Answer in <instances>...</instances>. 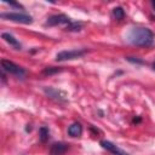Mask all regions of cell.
<instances>
[{
	"label": "cell",
	"mask_w": 155,
	"mask_h": 155,
	"mask_svg": "<svg viewBox=\"0 0 155 155\" xmlns=\"http://www.w3.org/2000/svg\"><path fill=\"white\" fill-rule=\"evenodd\" d=\"M87 51L86 50H69V51H61L56 54L57 61H68L82 57Z\"/></svg>",
	"instance_id": "obj_4"
},
{
	"label": "cell",
	"mask_w": 155,
	"mask_h": 155,
	"mask_svg": "<svg viewBox=\"0 0 155 155\" xmlns=\"http://www.w3.org/2000/svg\"><path fill=\"white\" fill-rule=\"evenodd\" d=\"M127 61H130V62H132V63H139V64H142L143 62L142 61H139V59H133V57H127Z\"/></svg>",
	"instance_id": "obj_15"
},
{
	"label": "cell",
	"mask_w": 155,
	"mask_h": 155,
	"mask_svg": "<svg viewBox=\"0 0 155 155\" xmlns=\"http://www.w3.org/2000/svg\"><path fill=\"white\" fill-rule=\"evenodd\" d=\"M101 145L104 149H107L108 151H110L111 154H114V155H128L127 153H125L124 150H121L119 147H116L115 144H113L109 140H101Z\"/></svg>",
	"instance_id": "obj_7"
},
{
	"label": "cell",
	"mask_w": 155,
	"mask_h": 155,
	"mask_svg": "<svg viewBox=\"0 0 155 155\" xmlns=\"http://www.w3.org/2000/svg\"><path fill=\"white\" fill-rule=\"evenodd\" d=\"M151 5H153V7L155 8V1H153V2H151Z\"/></svg>",
	"instance_id": "obj_16"
},
{
	"label": "cell",
	"mask_w": 155,
	"mask_h": 155,
	"mask_svg": "<svg viewBox=\"0 0 155 155\" xmlns=\"http://www.w3.org/2000/svg\"><path fill=\"white\" fill-rule=\"evenodd\" d=\"M82 133V126L80 122H74L68 127V134L71 137H79Z\"/></svg>",
	"instance_id": "obj_8"
},
{
	"label": "cell",
	"mask_w": 155,
	"mask_h": 155,
	"mask_svg": "<svg viewBox=\"0 0 155 155\" xmlns=\"http://www.w3.org/2000/svg\"><path fill=\"white\" fill-rule=\"evenodd\" d=\"M1 68L4 71L11 74V75H15L17 78H24L25 76V70L17 65L16 63L8 61V59H1Z\"/></svg>",
	"instance_id": "obj_2"
},
{
	"label": "cell",
	"mask_w": 155,
	"mask_h": 155,
	"mask_svg": "<svg viewBox=\"0 0 155 155\" xmlns=\"http://www.w3.org/2000/svg\"><path fill=\"white\" fill-rule=\"evenodd\" d=\"M62 69L61 68H56V67H47V68H45L44 70H42V74L44 75H52V74H54V73H59Z\"/></svg>",
	"instance_id": "obj_13"
},
{
	"label": "cell",
	"mask_w": 155,
	"mask_h": 155,
	"mask_svg": "<svg viewBox=\"0 0 155 155\" xmlns=\"http://www.w3.org/2000/svg\"><path fill=\"white\" fill-rule=\"evenodd\" d=\"M113 17H114L116 21L124 19V17H125V11H124V8L120 7V6L114 7V8H113Z\"/></svg>",
	"instance_id": "obj_11"
},
{
	"label": "cell",
	"mask_w": 155,
	"mask_h": 155,
	"mask_svg": "<svg viewBox=\"0 0 155 155\" xmlns=\"http://www.w3.org/2000/svg\"><path fill=\"white\" fill-rule=\"evenodd\" d=\"M45 93L50 97V98H53V99H56V101H59V102H64L65 101V98H64V96L58 91V90H54V88H45Z\"/></svg>",
	"instance_id": "obj_9"
},
{
	"label": "cell",
	"mask_w": 155,
	"mask_h": 155,
	"mask_svg": "<svg viewBox=\"0 0 155 155\" xmlns=\"http://www.w3.org/2000/svg\"><path fill=\"white\" fill-rule=\"evenodd\" d=\"M127 40L136 46H150L154 42V34L148 28L137 27L127 33Z\"/></svg>",
	"instance_id": "obj_1"
},
{
	"label": "cell",
	"mask_w": 155,
	"mask_h": 155,
	"mask_svg": "<svg viewBox=\"0 0 155 155\" xmlns=\"http://www.w3.org/2000/svg\"><path fill=\"white\" fill-rule=\"evenodd\" d=\"M69 149V145L63 142L53 143L50 148V155H64Z\"/></svg>",
	"instance_id": "obj_6"
},
{
	"label": "cell",
	"mask_w": 155,
	"mask_h": 155,
	"mask_svg": "<svg viewBox=\"0 0 155 155\" xmlns=\"http://www.w3.org/2000/svg\"><path fill=\"white\" fill-rule=\"evenodd\" d=\"M82 24L81 23H73L70 22L68 25H67V30H71V31H79L81 29Z\"/></svg>",
	"instance_id": "obj_14"
},
{
	"label": "cell",
	"mask_w": 155,
	"mask_h": 155,
	"mask_svg": "<svg viewBox=\"0 0 155 155\" xmlns=\"http://www.w3.org/2000/svg\"><path fill=\"white\" fill-rule=\"evenodd\" d=\"M70 19L65 15H53L50 18H47L45 25L53 27V25H61V24H69Z\"/></svg>",
	"instance_id": "obj_5"
},
{
	"label": "cell",
	"mask_w": 155,
	"mask_h": 155,
	"mask_svg": "<svg viewBox=\"0 0 155 155\" xmlns=\"http://www.w3.org/2000/svg\"><path fill=\"white\" fill-rule=\"evenodd\" d=\"M153 68H154V70H155V63H154V64H153Z\"/></svg>",
	"instance_id": "obj_17"
},
{
	"label": "cell",
	"mask_w": 155,
	"mask_h": 155,
	"mask_svg": "<svg viewBox=\"0 0 155 155\" xmlns=\"http://www.w3.org/2000/svg\"><path fill=\"white\" fill-rule=\"evenodd\" d=\"M1 38L6 41V42H8L11 46H13L15 48H17V50H19L21 48V44L18 42V40L17 39H15L11 34H8V33H2L1 34Z\"/></svg>",
	"instance_id": "obj_10"
},
{
	"label": "cell",
	"mask_w": 155,
	"mask_h": 155,
	"mask_svg": "<svg viewBox=\"0 0 155 155\" xmlns=\"http://www.w3.org/2000/svg\"><path fill=\"white\" fill-rule=\"evenodd\" d=\"M48 134H50V132H48V128H47V127L42 126V127L39 130V138H40V140H41L42 143L47 142V139H48Z\"/></svg>",
	"instance_id": "obj_12"
},
{
	"label": "cell",
	"mask_w": 155,
	"mask_h": 155,
	"mask_svg": "<svg viewBox=\"0 0 155 155\" xmlns=\"http://www.w3.org/2000/svg\"><path fill=\"white\" fill-rule=\"evenodd\" d=\"M1 18H6L17 23H23V24H30L33 23V18L29 15L25 13H18V12H6L1 13Z\"/></svg>",
	"instance_id": "obj_3"
}]
</instances>
